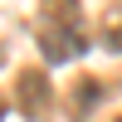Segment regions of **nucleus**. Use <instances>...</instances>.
<instances>
[{"label": "nucleus", "mask_w": 122, "mask_h": 122, "mask_svg": "<svg viewBox=\"0 0 122 122\" xmlns=\"http://www.w3.org/2000/svg\"><path fill=\"white\" fill-rule=\"evenodd\" d=\"M34 39H39V54L49 64H73L78 54L88 49V20L78 0H44L34 20Z\"/></svg>", "instance_id": "f257e3e1"}, {"label": "nucleus", "mask_w": 122, "mask_h": 122, "mask_svg": "<svg viewBox=\"0 0 122 122\" xmlns=\"http://www.w3.org/2000/svg\"><path fill=\"white\" fill-rule=\"evenodd\" d=\"M15 103L25 117H49V103H54V88H49V78L39 73V68H20L15 73Z\"/></svg>", "instance_id": "f03ea898"}, {"label": "nucleus", "mask_w": 122, "mask_h": 122, "mask_svg": "<svg viewBox=\"0 0 122 122\" xmlns=\"http://www.w3.org/2000/svg\"><path fill=\"white\" fill-rule=\"evenodd\" d=\"M98 39H103V49H107V54H122V0H107V5H103Z\"/></svg>", "instance_id": "7ed1b4c3"}, {"label": "nucleus", "mask_w": 122, "mask_h": 122, "mask_svg": "<svg viewBox=\"0 0 122 122\" xmlns=\"http://www.w3.org/2000/svg\"><path fill=\"white\" fill-rule=\"evenodd\" d=\"M98 93H103V88H98L93 78H83V88H78V103H73V117H83V112H88V103H93Z\"/></svg>", "instance_id": "20e7f679"}, {"label": "nucleus", "mask_w": 122, "mask_h": 122, "mask_svg": "<svg viewBox=\"0 0 122 122\" xmlns=\"http://www.w3.org/2000/svg\"><path fill=\"white\" fill-rule=\"evenodd\" d=\"M112 122H122V112H117V117H112Z\"/></svg>", "instance_id": "39448f33"}]
</instances>
